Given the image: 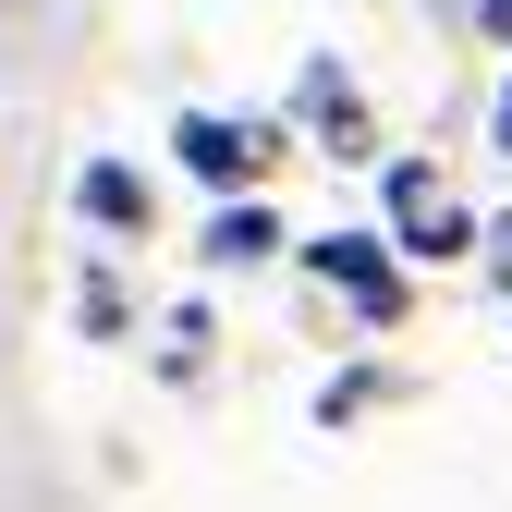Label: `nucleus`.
Returning <instances> with one entry per match:
<instances>
[{
  "mask_svg": "<svg viewBox=\"0 0 512 512\" xmlns=\"http://www.w3.org/2000/svg\"><path fill=\"white\" fill-rule=\"evenodd\" d=\"M293 256H305V269L330 281V293H342L354 317H366V330H403L415 281H403V244H391V232H305Z\"/></svg>",
  "mask_w": 512,
  "mask_h": 512,
  "instance_id": "nucleus-1",
  "label": "nucleus"
},
{
  "mask_svg": "<svg viewBox=\"0 0 512 512\" xmlns=\"http://www.w3.org/2000/svg\"><path fill=\"white\" fill-rule=\"evenodd\" d=\"M171 159L196 171L208 196H256V183L293 159V135H281V122H232V110H183L171 122Z\"/></svg>",
  "mask_w": 512,
  "mask_h": 512,
  "instance_id": "nucleus-2",
  "label": "nucleus"
},
{
  "mask_svg": "<svg viewBox=\"0 0 512 512\" xmlns=\"http://www.w3.org/2000/svg\"><path fill=\"white\" fill-rule=\"evenodd\" d=\"M378 196H391V244L415 256V269H452V256H476V232H488L427 159H391V171H378Z\"/></svg>",
  "mask_w": 512,
  "mask_h": 512,
  "instance_id": "nucleus-3",
  "label": "nucleus"
},
{
  "mask_svg": "<svg viewBox=\"0 0 512 512\" xmlns=\"http://www.w3.org/2000/svg\"><path fill=\"white\" fill-rule=\"evenodd\" d=\"M74 220L110 232V244H147V232H159V183H147L135 159H86V171H74Z\"/></svg>",
  "mask_w": 512,
  "mask_h": 512,
  "instance_id": "nucleus-4",
  "label": "nucleus"
},
{
  "mask_svg": "<svg viewBox=\"0 0 512 512\" xmlns=\"http://www.w3.org/2000/svg\"><path fill=\"white\" fill-rule=\"evenodd\" d=\"M196 256H208V269H269V256H293V232H281L269 196H220L208 232H196Z\"/></svg>",
  "mask_w": 512,
  "mask_h": 512,
  "instance_id": "nucleus-5",
  "label": "nucleus"
},
{
  "mask_svg": "<svg viewBox=\"0 0 512 512\" xmlns=\"http://www.w3.org/2000/svg\"><path fill=\"white\" fill-rule=\"evenodd\" d=\"M293 110L317 122V135H330V159H378V122H366V98H354V74H342V61H305Z\"/></svg>",
  "mask_w": 512,
  "mask_h": 512,
  "instance_id": "nucleus-6",
  "label": "nucleus"
},
{
  "mask_svg": "<svg viewBox=\"0 0 512 512\" xmlns=\"http://www.w3.org/2000/svg\"><path fill=\"white\" fill-rule=\"evenodd\" d=\"M74 317H86V342H122V317H135V305H122V281H110V269H86Z\"/></svg>",
  "mask_w": 512,
  "mask_h": 512,
  "instance_id": "nucleus-7",
  "label": "nucleus"
},
{
  "mask_svg": "<svg viewBox=\"0 0 512 512\" xmlns=\"http://www.w3.org/2000/svg\"><path fill=\"white\" fill-rule=\"evenodd\" d=\"M366 403H391V378H378V366H354V378H330V403H317V415H330V427H354Z\"/></svg>",
  "mask_w": 512,
  "mask_h": 512,
  "instance_id": "nucleus-8",
  "label": "nucleus"
},
{
  "mask_svg": "<svg viewBox=\"0 0 512 512\" xmlns=\"http://www.w3.org/2000/svg\"><path fill=\"white\" fill-rule=\"evenodd\" d=\"M196 354H208V305H183L171 317V378H196Z\"/></svg>",
  "mask_w": 512,
  "mask_h": 512,
  "instance_id": "nucleus-9",
  "label": "nucleus"
},
{
  "mask_svg": "<svg viewBox=\"0 0 512 512\" xmlns=\"http://www.w3.org/2000/svg\"><path fill=\"white\" fill-rule=\"evenodd\" d=\"M476 25H488V37H500V49H512V0H476Z\"/></svg>",
  "mask_w": 512,
  "mask_h": 512,
  "instance_id": "nucleus-10",
  "label": "nucleus"
},
{
  "mask_svg": "<svg viewBox=\"0 0 512 512\" xmlns=\"http://www.w3.org/2000/svg\"><path fill=\"white\" fill-rule=\"evenodd\" d=\"M488 135H500V159H512V74H500V110H488Z\"/></svg>",
  "mask_w": 512,
  "mask_h": 512,
  "instance_id": "nucleus-11",
  "label": "nucleus"
},
{
  "mask_svg": "<svg viewBox=\"0 0 512 512\" xmlns=\"http://www.w3.org/2000/svg\"><path fill=\"white\" fill-rule=\"evenodd\" d=\"M476 244H488V256H500V281H512V220H488V232H476Z\"/></svg>",
  "mask_w": 512,
  "mask_h": 512,
  "instance_id": "nucleus-12",
  "label": "nucleus"
}]
</instances>
